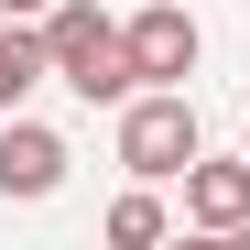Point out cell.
I'll list each match as a JSON object with an SVG mask.
<instances>
[{"label": "cell", "mask_w": 250, "mask_h": 250, "mask_svg": "<svg viewBox=\"0 0 250 250\" xmlns=\"http://www.w3.org/2000/svg\"><path fill=\"white\" fill-rule=\"evenodd\" d=\"M163 229H174V207H163V196L131 174V196L109 207V239H120V250H142V239H163Z\"/></svg>", "instance_id": "obj_7"}, {"label": "cell", "mask_w": 250, "mask_h": 250, "mask_svg": "<svg viewBox=\"0 0 250 250\" xmlns=\"http://www.w3.org/2000/svg\"><path fill=\"white\" fill-rule=\"evenodd\" d=\"M76 174V152H65V131H44V120H0V207H44L55 185Z\"/></svg>", "instance_id": "obj_3"}, {"label": "cell", "mask_w": 250, "mask_h": 250, "mask_svg": "<svg viewBox=\"0 0 250 250\" xmlns=\"http://www.w3.org/2000/svg\"><path fill=\"white\" fill-rule=\"evenodd\" d=\"M196 152H207V131H196V98H185V87H142V98H120V163H131L142 185H185Z\"/></svg>", "instance_id": "obj_2"}, {"label": "cell", "mask_w": 250, "mask_h": 250, "mask_svg": "<svg viewBox=\"0 0 250 250\" xmlns=\"http://www.w3.org/2000/svg\"><path fill=\"white\" fill-rule=\"evenodd\" d=\"M44 76H55V55H44V22H11V11H0V120H11L33 87H44Z\"/></svg>", "instance_id": "obj_6"}, {"label": "cell", "mask_w": 250, "mask_h": 250, "mask_svg": "<svg viewBox=\"0 0 250 250\" xmlns=\"http://www.w3.org/2000/svg\"><path fill=\"white\" fill-rule=\"evenodd\" d=\"M239 142H250V131H239Z\"/></svg>", "instance_id": "obj_9"}, {"label": "cell", "mask_w": 250, "mask_h": 250, "mask_svg": "<svg viewBox=\"0 0 250 250\" xmlns=\"http://www.w3.org/2000/svg\"><path fill=\"white\" fill-rule=\"evenodd\" d=\"M185 229H207V239H239L250 229V142L185 163Z\"/></svg>", "instance_id": "obj_5"}, {"label": "cell", "mask_w": 250, "mask_h": 250, "mask_svg": "<svg viewBox=\"0 0 250 250\" xmlns=\"http://www.w3.org/2000/svg\"><path fill=\"white\" fill-rule=\"evenodd\" d=\"M44 55H55V87H76L87 109H120V98H142L131 33H120L98 0H55V11H44Z\"/></svg>", "instance_id": "obj_1"}, {"label": "cell", "mask_w": 250, "mask_h": 250, "mask_svg": "<svg viewBox=\"0 0 250 250\" xmlns=\"http://www.w3.org/2000/svg\"><path fill=\"white\" fill-rule=\"evenodd\" d=\"M120 33H131L142 87H185V76H196V55H207V33H196V11H185V0H142Z\"/></svg>", "instance_id": "obj_4"}, {"label": "cell", "mask_w": 250, "mask_h": 250, "mask_svg": "<svg viewBox=\"0 0 250 250\" xmlns=\"http://www.w3.org/2000/svg\"><path fill=\"white\" fill-rule=\"evenodd\" d=\"M0 11H11V22H44V11H55V0H0Z\"/></svg>", "instance_id": "obj_8"}]
</instances>
